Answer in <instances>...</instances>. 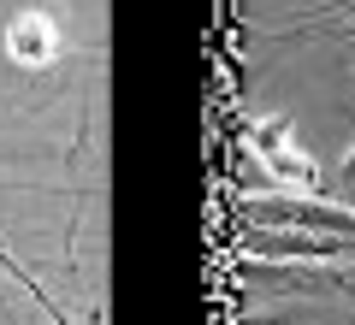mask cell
Masks as SVG:
<instances>
[{"label":"cell","mask_w":355,"mask_h":325,"mask_svg":"<svg viewBox=\"0 0 355 325\" xmlns=\"http://www.w3.org/2000/svg\"><path fill=\"white\" fill-rule=\"evenodd\" d=\"M237 219L249 231H314V237H355V207L308 195H243Z\"/></svg>","instance_id":"1"},{"label":"cell","mask_w":355,"mask_h":325,"mask_svg":"<svg viewBox=\"0 0 355 325\" xmlns=\"http://www.w3.org/2000/svg\"><path fill=\"white\" fill-rule=\"evenodd\" d=\"M249 148H254V160L272 172V189H314L320 184V166L291 142V125H284V118L249 125Z\"/></svg>","instance_id":"2"},{"label":"cell","mask_w":355,"mask_h":325,"mask_svg":"<svg viewBox=\"0 0 355 325\" xmlns=\"http://www.w3.org/2000/svg\"><path fill=\"white\" fill-rule=\"evenodd\" d=\"M243 254L261 261H355V237H314V231H249Z\"/></svg>","instance_id":"3"},{"label":"cell","mask_w":355,"mask_h":325,"mask_svg":"<svg viewBox=\"0 0 355 325\" xmlns=\"http://www.w3.org/2000/svg\"><path fill=\"white\" fill-rule=\"evenodd\" d=\"M6 53H12L18 65H53V53H60V24H53L48 12H36V6L12 12V24H6Z\"/></svg>","instance_id":"4"},{"label":"cell","mask_w":355,"mask_h":325,"mask_svg":"<svg viewBox=\"0 0 355 325\" xmlns=\"http://www.w3.org/2000/svg\"><path fill=\"white\" fill-rule=\"evenodd\" d=\"M0 266H6V272H12V278H18V284H24V290H30V301H36V308H42V313H48V319H53V325H71V313H65V308H60V301H53V296H48V290H42V284H36V278H30V272H24V266H18V261H12V254H6V249H0Z\"/></svg>","instance_id":"5"}]
</instances>
